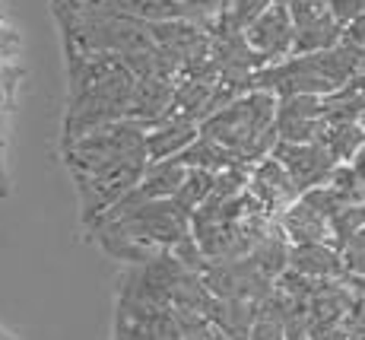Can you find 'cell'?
<instances>
[{
    "label": "cell",
    "mask_w": 365,
    "mask_h": 340,
    "mask_svg": "<svg viewBox=\"0 0 365 340\" xmlns=\"http://www.w3.org/2000/svg\"><path fill=\"white\" fill-rule=\"evenodd\" d=\"M64 162L70 179L76 181L83 223L89 226L140 185L150 166L146 127L133 118L102 124L83 137L67 140Z\"/></svg>",
    "instance_id": "1"
},
{
    "label": "cell",
    "mask_w": 365,
    "mask_h": 340,
    "mask_svg": "<svg viewBox=\"0 0 365 340\" xmlns=\"http://www.w3.org/2000/svg\"><path fill=\"white\" fill-rule=\"evenodd\" d=\"M277 109L279 96L267 89H251L248 96L235 99L226 109H216L200 124V134L226 146L235 162H248L255 156H267V150L277 146Z\"/></svg>",
    "instance_id": "2"
},
{
    "label": "cell",
    "mask_w": 365,
    "mask_h": 340,
    "mask_svg": "<svg viewBox=\"0 0 365 340\" xmlns=\"http://www.w3.org/2000/svg\"><path fill=\"white\" fill-rule=\"evenodd\" d=\"M270 153L277 156V159L283 162L286 172L292 175L299 194H305V191L324 185V181L334 175V169L340 166V162L334 159V153L327 150L321 140H302V144H292V140H277V146H273Z\"/></svg>",
    "instance_id": "3"
},
{
    "label": "cell",
    "mask_w": 365,
    "mask_h": 340,
    "mask_svg": "<svg viewBox=\"0 0 365 340\" xmlns=\"http://www.w3.org/2000/svg\"><path fill=\"white\" fill-rule=\"evenodd\" d=\"M245 41L248 48L257 54L264 64H277L292 54L296 45V23H292V13L283 0H277L273 6H267L255 23L245 26Z\"/></svg>",
    "instance_id": "4"
},
{
    "label": "cell",
    "mask_w": 365,
    "mask_h": 340,
    "mask_svg": "<svg viewBox=\"0 0 365 340\" xmlns=\"http://www.w3.org/2000/svg\"><path fill=\"white\" fill-rule=\"evenodd\" d=\"M248 194L267 210V214H283L289 204L299 201V188L292 181V175L283 169V162L277 156H264L248 175Z\"/></svg>",
    "instance_id": "5"
},
{
    "label": "cell",
    "mask_w": 365,
    "mask_h": 340,
    "mask_svg": "<svg viewBox=\"0 0 365 340\" xmlns=\"http://www.w3.org/2000/svg\"><path fill=\"white\" fill-rule=\"evenodd\" d=\"M197 137H200L197 118L181 115V111H168L163 121L150 124V131H146L150 162H163V159H172V156L185 153Z\"/></svg>",
    "instance_id": "6"
},
{
    "label": "cell",
    "mask_w": 365,
    "mask_h": 340,
    "mask_svg": "<svg viewBox=\"0 0 365 340\" xmlns=\"http://www.w3.org/2000/svg\"><path fill=\"white\" fill-rule=\"evenodd\" d=\"M289 271L314 283H327L343 277L346 264H343V251L331 242H302L289 245Z\"/></svg>",
    "instance_id": "7"
},
{
    "label": "cell",
    "mask_w": 365,
    "mask_h": 340,
    "mask_svg": "<svg viewBox=\"0 0 365 340\" xmlns=\"http://www.w3.org/2000/svg\"><path fill=\"white\" fill-rule=\"evenodd\" d=\"M279 229L283 236L289 239V245H302V242H334V229H331V219L321 214L318 207L299 197L296 204L279 214Z\"/></svg>",
    "instance_id": "8"
},
{
    "label": "cell",
    "mask_w": 365,
    "mask_h": 340,
    "mask_svg": "<svg viewBox=\"0 0 365 340\" xmlns=\"http://www.w3.org/2000/svg\"><path fill=\"white\" fill-rule=\"evenodd\" d=\"M248 340H292L289 337V328H286L283 315H279L277 302L267 296L257 309L255 321H251V331H248Z\"/></svg>",
    "instance_id": "9"
},
{
    "label": "cell",
    "mask_w": 365,
    "mask_h": 340,
    "mask_svg": "<svg viewBox=\"0 0 365 340\" xmlns=\"http://www.w3.org/2000/svg\"><path fill=\"white\" fill-rule=\"evenodd\" d=\"M273 4H277V0H229L226 13H222V23L235 32H245V26L255 23L267 6H273Z\"/></svg>",
    "instance_id": "10"
},
{
    "label": "cell",
    "mask_w": 365,
    "mask_h": 340,
    "mask_svg": "<svg viewBox=\"0 0 365 340\" xmlns=\"http://www.w3.org/2000/svg\"><path fill=\"white\" fill-rule=\"evenodd\" d=\"M340 251H343V264H346L349 277H365V226L340 248Z\"/></svg>",
    "instance_id": "11"
},
{
    "label": "cell",
    "mask_w": 365,
    "mask_h": 340,
    "mask_svg": "<svg viewBox=\"0 0 365 340\" xmlns=\"http://www.w3.org/2000/svg\"><path fill=\"white\" fill-rule=\"evenodd\" d=\"M292 13V23L296 26H305L318 16H327L331 13V0H283Z\"/></svg>",
    "instance_id": "12"
},
{
    "label": "cell",
    "mask_w": 365,
    "mask_h": 340,
    "mask_svg": "<svg viewBox=\"0 0 365 340\" xmlns=\"http://www.w3.org/2000/svg\"><path fill=\"white\" fill-rule=\"evenodd\" d=\"M343 41L353 48H365V13L362 16H356L353 23L343 26Z\"/></svg>",
    "instance_id": "13"
},
{
    "label": "cell",
    "mask_w": 365,
    "mask_h": 340,
    "mask_svg": "<svg viewBox=\"0 0 365 340\" xmlns=\"http://www.w3.org/2000/svg\"><path fill=\"white\" fill-rule=\"evenodd\" d=\"M213 4H216V10H220V13H226V6H229V0H213Z\"/></svg>",
    "instance_id": "14"
}]
</instances>
